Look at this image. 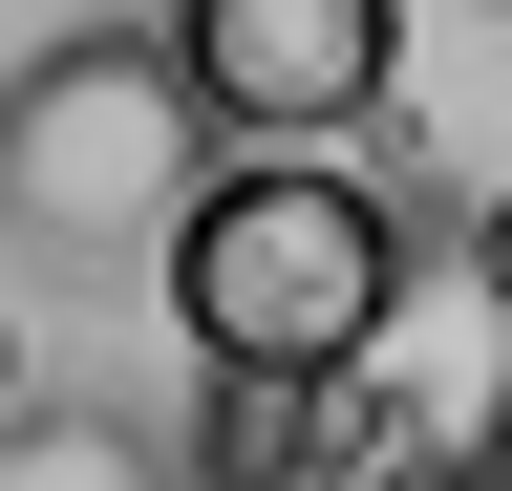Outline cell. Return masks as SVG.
<instances>
[{
    "label": "cell",
    "mask_w": 512,
    "mask_h": 491,
    "mask_svg": "<svg viewBox=\"0 0 512 491\" xmlns=\"http://www.w3.org/2000/svg\"><path fill=\"white\" fill-rule=\"evenodd\" d=\"M384 321H406V214L342 150H235L171 214V342L235 406H320L342 363H384Z\"/></svg>",
    "instance_id": "6da1fadb"
},
{
    "label": "cell",
    "mask_w": 512,
    "mask_h": 491,
    "mask_svg": "<svg viewBox=\"0 0 512 491\" xmlns=\"http://www.w3.org/2000/svg\"><path fill=\"white\" fill-rule=\"evenodd\" d=\"M214 193V107H192L171 22H64L0 65V235L22 257H171Z\"/></svg>",
    "instance_id": "7a4b0ae2"
},
{
    "label": "cell",
    "mask_w": 512,
    "mask_h": 491,
    "mask_svg": "<svg viewBox=\"0 0 512 491\" xmlns=\"http://www.w3.org/2000/svg\"><path fill=\"white\" fill-rule=\"evenodd\" d=\"M171 65L214 129L256 150H320V129H363L384 65H406V0H171Z\"/></svg>",
    "instance_id": "3957f363"
},
{
    "label": "cell",
    "mask_w": 512,
    "mask_h": 491,
    "mask_svg": "<svg viewBox=\"0 0 512 491\" xmlns=\"http://www.w3.org/2000/svg\"><path fill=\"white\" fill-rule=\"evenodd\" d=\"M0 491H171V449L128 406H22L0 427Z\"/></svg>",
    "instance_id": "277c9868"
},
{
    "label": "cell",
    "mask_w": 512,
    "mask_h": 491,
    "mask_svg": "<svg viewBox=\"0 0 512 491\" xmlns=\"http://www.w3.org/2000/svg\"><path fill=\"white\" fill-rule=\"evenodd\" d=\"M470 299L512 321V193H470Z\"/></svg>",
    "instance_id": "5b68a950"
},
{
    "label": "cell",
    "mask_w": 512,
    "mask_h": 491,
    "mask_svg": "<svg viewBox=\"0 0 512 491\" xmlns=\"http://www.w3.org/2000/svg\"><path fill=\"white\" fill-rule=\"evenodd\" d=\"M22 406H43V363H22V321H0V427H22Z\"/></svg>",
    "instance_id": "8992f818"
}]
</instances>
